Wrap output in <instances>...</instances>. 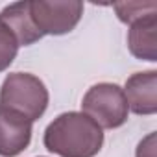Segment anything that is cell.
<instances>
[{
  "instance_id": "cell-1",
  "label": "cell",
  "mask_w": 157,
  "mask_h": 157,
  "mask_svg": "<svg viewBox=\"0 0 157 157\" xmlns=\"http://www.w3.org/2000/svg\"><path fill=\"white\" fill-rule=\"evenodd\" d=\"M43 142L59 157H94L104 146V129L89 115L68 111L46 126Z\"/></svg>"
},
{
  "instance_id": "cell-2",
  "label": "cell",
  "mask_w": 157,
  "mask_h": 157,
  "mask_svg": "<svg viewBox=\"0 0 157 157\" xmlns=\"http://www.w3.org/2000/svg\"><path fill=\"white\" fill-rule=\"evenodd\" d=\"M48 100L46 85L30 72H11L0 85V109L17 113L30 122L44 115Z\"/></svg>"
},
{
  "instance_id": "cell-3",
  "label": "cell",
  "mask_w": 157,
  "mask_h": 157,
  "mask_svg": "<svg viewBox=\"0 0 157 157\" xmlns=\"http://www.w3.org/2000/svg\"><path fill=\"white\" fill-rule=\"evenodd\" d=\"M82 113L89 115L102 129H117L124 126L129 115L124 89L117 83L93 85L82 100Z\"/></svg>"
},
{
  "instance_id": "cell-4",
  "label": "cell",
  "mask_w": 157,
  "mask_h": 157,
  "mask_svg": "<svg viewBox=\"0 0 157 157\" xmlns=\"http://www.w3.org/2000/svg\"><path fill=\"white\" fill-rule=\"evenodd\" d=\"M28 11L33 28L41 37L70 33L83 15L80 0H28Z\"/></svg>"
},
{
  "instance_id": "cell-5",
  "label": "cell",
  "mask_w": 157,
  "mask_h": 157,
  "mask_svg": "<svg viewBox=\"0 0 157 157\" xmlns=\"http://www.w3.org/2000/svg\"><path fill=\"white\" fill-rule=\"evenodd\" d=\"M124 94L128 100L129 111L135 115L150 117L157 113V70H144L131 74L126 85Z\"/></svg>"
},
{
  "instance_id": "cell-6",
  "label": "cell",
  "mask_w": 157,
  "mask_h": 157,
  "mask_svg": "<svg viewBox=\"0 0 157 157\" xmlns=\"http://www.w3.org/2000/svg\"><path fill=\"white\" fill-rule=\"evenodd\" d=\"M33 122L0 109V157H17L32 142Z\"/></svg>"
},
{
  "instance_id": "cell-7",
  "label": "cell",
  "mask_w": 157,
  "mask_h": 157,
  "mask_svg": "<svg viewBox=\"0 0 157 157\" xmlns=\"http://www.w3.org/2000/svg\"><path fill=\"white\" fill-rule=\"evenodd\" d=\"M128 48L131 56L140 61H157V11L129 24Z\"/></svg>"
},
{
  "instance_id": "cell-8",
  "label": "cell",
  "mask_w": 157,
  "mask_h": 157,
  "mask_svg": "<svg viewBox=\"0 0 157 157\" xmlns=\"http://www.w3.org/2000/svg\"><path fill=\"white\" fill-rule=\"evenodd\" d=\"M0 21L6 26H10V30L15 33L21 46H30V44L37 43L39 39H43L32 24L30 11H28V0H24V2H13V4L6 6L0 11Z\"/></svg>"
},
{
  "instance_id": "cell-9",
  "label": "cell",
  "mask_w": 157,
  "mask_h": 157,
  "mask_svg": "<svg viewBox=\"0 0 157 157\" xmlns=\"http://www.w3.org/2000/svg\"><path fill=\"white\" fill-rule=\"evenodd\" d=\"M113 10L117 11L120 22L131 24L142 19L144 15L157 11V2H153V0H150V2H117L113 4Z\"/></svg>"
},
{
  "instance_id": "cell-10",
  "label": "cell",
  "mask_w": 157,
  "mask_h": 157,
  "mask_svg": "<svg viewBox=\"0 0 157 157\" xmlns=\"http://www.w3.org/2000/svg\"><path fill=\"white\" fill-rule=\"evenodd\" d=\"M19 46L21 44H19L15 33L10 30V26H6L0 21V72L10 68V65L15 61V57L19 54Z\"/></svg>"
},
{
  "instance_id": "cell-11",
  "label": "cell",
  "mask_w": 157,
  "mask_h": 157,
  "mask_svg": "<svg viewBox=\"0 0 157 157\" xmlns=\"http://www.w3.org/2000/svg\"><path fill=\"white\" fill-rule=\"evenodd\" d=\"M135 157H157V133H148L137 146Z\"/></svg>"
}]
</instances>
